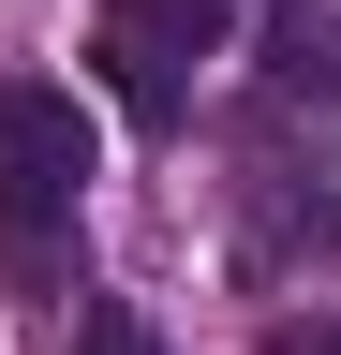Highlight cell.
I'll return each mask as SVG.
<instances>
[{
	"label": "cell",
	"mask_w": 341,
	"mask_h": 355,
	"mask_svg": "<svg viewBox=\"0 0 341 355\" xmlns=\"http://www.w3.org/2000/svg\"><path fill=\"white\" fill-rule=\"evenodd\" d=\"M341 252V193H326V104L252 89L238 119V266L252 282H312Z\"/></svg>",
	"instance_id": "2"
},
{
	"label": "cell",
	"mask_w": 341,
	"mask_h": 355,
	"mask_svg": "<svg viewBox=\"0 0 341 355\" xmlns=\"http://www.w3.org/2000/svg\"><path fill=\"white\" fill-rule=\"evenodd\" d=\"M267 355H341V326H267Z\"/></svg>",
	"instance_id": "4"
},
{
	"label": "cell",
	"mask_w": 341,
	"mask_h": 355,
	"mask_svg": "<svg viewBox=\"0 0 341 355\" xmlns=\"http://www.w3.org/2000/svg\"><path fill=\"white\" fill-rule=\"evenodd\" d=\"M74 207H90V104L15 74L0 89V282L30 311L74 296Z\"/></svg>",
	"instance_id": "1"
},
{
	"label": "cell",
	"mask_w": 341,
	"mask_h": 355,
	"mask_svg": "<svg viewBox=\"0 0 341 355\" xmlns=\"http://www.w3.org/2000/svg\"><path fill=\"white\" fill-rule=\"evenodd\" d=\"M223 15L238 0H104V74H119V104L149 133L193 119V74L223 60Z\"/></svg>",
	"instance_id": "3"
}]
</instances>
